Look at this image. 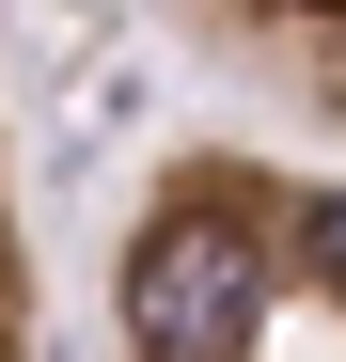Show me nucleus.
<instances>
[{"mask_svg": "<svg viewBox=\"0 0 346 362\" xmlns=\"http://www.w3.org/2000/svg\"><path fill=\"white\" fill-rule=\"evenodd\" d=\"M0 362H47V252H32V173H16V95H0Z\"/></svg>", "mask_w": 346, "mask_h": 362, "instance_id": "3", "label": "nucleus"}, {"mask_svg": "<svg viewBox=\"0 0 346 362\" xmlns=\"http://www.w3.org/2000/svg\"><path fill=\"white\" fill-rule=\"evenodd\" d=\"M110 362H346V173L173 142L110 236Z\"/></svg>", "mask_w": 346, "mask_h": 362, "instance_id": "1", "label": "nucleus"}, {"mask_svg": "<svg viewBox=\"0 0 346 362\" xmlns=\"http://www.w3.org/2000/svg\"><path fill=\"white\" fill-rule=\"evenodd\" d=\"M220 79H252L268 110H299L315 142H346V0H157Z\"/></svg>", "mask_w": 346, "mask_h": 362, "instance_id": "2", "label": "nucleus"}]
</instances>
